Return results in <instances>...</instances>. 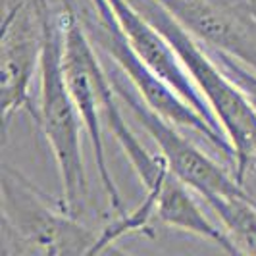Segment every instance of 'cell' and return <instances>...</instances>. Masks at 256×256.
<instances>
[{
  "mask_svg": "<svg viewBox=\"0 0 256 256\" xmlns=\"http://www.w3.org/2000/svg\"><path fill=\"white\" fill-rule=\"evenodd\" d=\"M48 0H8L0 31V102L4 135L12 118L27 108L37 122V106L31 98V83L40 68Z\"/></svg>",
  "mask_w": 256,
  "mask_h": 256,
  "instance_id": "6",
  "label": "cell"
},
{
  "mask_svg": "<svg viewBox=\"0 0 256 256\" xmlns=\"http://www.w3.org/2000/svg\"><path fill=\"white\" fill-rule=\"evenodd\" d=\"M64 8V74L70 92L76 100L81 116V122L89 131L92 142V156L98 172V180L102 183L104 192L114 210H122V194L110 174L106 148L102 139V98L104 90L110 85L108 72L102 68L94 42L90 40L87 29L83 26L77 4L74 0H62Z\"/></svg>",
  "mask_w": 256,
  "mask_h": 256,
  "instance_id": "5",
  "label": "cell"
},
{
  "mask_svg": "<svg viewBox=\"0 0 256 256\" xmlns=\"http://www.w3.org/2000/svg\"><path fill=\"white\" fill-rule=\"evenodd\" d=\"M139 12L152 24L168 42L176 48L180 60L204 96L206 104L218 118L224 133L228 135L235 166L233 174L244 185L246 176L256 168V110L237 83L180 22L156 0H129Z\"/></svg>",
  "mask_w": 256,
  "mask_h": 256,
  "instance_id": "1",
  "label": "cell"
},
{
  "mask_svg": "<svg viewBox=\"0 0 256 256\" xmlns=\"http://www.w3.org/2000/svg\"><path fill=\"white\" fill-rule=\"evenodd\" d=\"M98 233L44 194L12 166L2 168V256L92 254Z\"/></svg>",
  "mask_w": 256,
  "mask_h": 256,
  "instance_id": "3",
  "label": "cell"
},
{
  "mask_svg": "<svg viewBox=\"0 0 256 256\" xmlns=\"http://www.w3.org/2000/svg\"><path fill=\"white\" fill-rule=\"evenodd\" d=\"M90 4L94 8V22L79 16L90 40L102 52L110 54L112 64L124 72V76L137 89L142 100L166 122L174 124L181 131L192 133L196 139L208 144L224 162L235 166V152L228 135L216 129L212 124H208L191 104L183 100L164 79H160L137 56V52L131 48L128 37L124 35V29L118 24L108 0H90Z\"/></svg>",
  "mask_w": 256,
  "mask_h": 256,
  "instance_id": "4",
  "label": "cell"
},
{
  "mask_svg": "<svg viewBox=\"0 0 256 256\" xmlns=\"http://www.w3.org/2000/svg\"><path fill=\"white\" fill-rule=\"evenodd\" d=\"M108 4L112 8L120 27L124 29V35L128 37L131 48L137 52V56L160 79H164L183 100L191 104L208 124L224 131L218 118L206 104L204 96L200 94L198 87L194 85L187 68L180 60L176 48L168 42V38L129 0H108Z\"/></svg>",
  "mask_w": 256,
  "mask_h": 256,
  "instance_id": "8",
  "label": "cell"
},
{
  "mask_svg": "<svg viewBox=\"0 0 256 256\" xmlns=\"http://www.w3.org/2000/svg\"><path fill=\"white\" fill-rule=\"evenodd\" d=\"M40 100L37 124L54 156L62 185V208L79 216L89 196V180L81 150V116L64 74V14L46 20L40 58Z\"/></svg>",
  "mask_w": 256,
  "mask_h": 256,
  "instance_id": "2",
  "label": "cell"
},
{
  "mask_svg": "<svg viewBox=\"0 0 256 256\" xmlns=\"http://www.w3.org/2000/svg\"><path fill=\"white\" fill-rule=\"evenodd\" d=\"M206 50L212 54V58L218 62L220 68L237 83V87L243 90L244 96L248 98V102L252 104V108L256 110V72H252L250 68L243 66L241 62L233 60L231 56L224 54V52L208 48V46H206Z\"/></svg>",
  "mask_w": 256,
  "mask_h": 256,
  "instance_id": "9",
  "label": "cell"
},
{
  "mask_svg": "<svg viewBox=\"0 0 256 256\" xmlns=\"http://www.w3.org/2000/svg\"><path fill=\"white\" fill-rule=\"evenodd\" d=\"M198 42L256 72V0H156Z\"/></svg>",
  "mask_w": 256,
  "mask_h": 256,
  "instance_id": "7",
  "label": "cell"
}]
</instances>
